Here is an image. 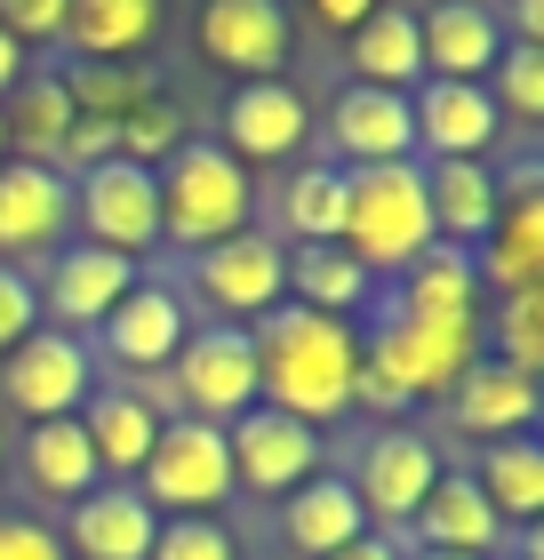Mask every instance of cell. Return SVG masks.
<instances>
[{"label": "cell", "mask_w": 544, "mask_h": 560, "mask_svg": "<svg viewBox=\"0 0 544 560\" xmlns=\"http://www.w3.org/2000/svg\"><path fill=\"white\" fill-rule=\"evenodd\" d=\"M328 144L345 168H384V161H417V120H408L401 89H369L352 81L328 105Z\"/></svg>", "instance_id": "obj_17"}, {"label": "cell", "mask_w": 544, "mask_h": 560, "mask_svg": "<svg viewBox=\"0 0 544 560\" xmlns=\"http://www.w3.org/2000/svg\"><path fill=\"white\" fill-rule=\"evenodd\" d=\"M497 24H512L505 40H521V48H544V0H512V9H505Z\"/></svg>", "instance_id": "obj_44"}, {"label": "cell", "mask_w": 544, "mask_h": 560, "mask_svg": "<svg viewBox=\"0 0 544 560\" xmlns=\"http://www.w3.org/2000/svg\"><path fill=\"white\" fill-rule=\"evenodd\" d=\"M176 400H185V417L200 424H232L241 409H256V345H248V328H193L185 352H176Z\"/></svg>", "instance_id": "obj_8"}, {"label": "cell", "mask_w": 544, "mask_h": 560, "mask_svg": "<svg viewBox=\"0 0 544 560\" xmlns=\"http://www.w3.org/2000/svg\"><path fill=\"white\" fill-rule=\"evenodd\" d=\"M72 224L89 233V248H113V257H137V248L161 241V209H152V168L137 161H96L89 176H72Z\"/></svg>", "instance_id": "obj_10"}, {"label": "cell", "mask_w": 544, "mask_h": 560, "mask_svg": "<svg viewBox=\"0 0 544 560\" xmlns=\"http://www.w3.org/2000/svg\"><path fill=\"white\" fill-rule=\"evenodd\" d=\"M152 209H161V241L176 248H217L232 233H248V209H256V185L248 168L232 161L224 144H176L161 168H152Z\"/></svg>", "instance_id": "obj_2"}, {"label": "cell", "mask_w": 544, "mask_h": 560, "mask_svg": "<svg viewBox=\"0 0 544 560\" xmlns=\"http://www.w3.org/2000/svg\"><path fill=\"white\" fill-rule=\"evenodd\" d=\"M256 345V400L297 424H328L352 409V369H360V337L352 320L304 313V304H273L265 320H248Z\"/></svg>", "instance_id": "obj_1"}, {"label": "cell", "mask_w": 544, "mask_h": 560, "mask_svg": "<svg viewBox=\"0 0 544 560\" xmlns=\"http://www.w3.org/2000/svg\"><path fill=\"white\" fill-rule=\"evenodd\" d=\"M473 272L497 296L536 289V272H544V176H536V161H521L512 176H497V224H488Z\"/></svg>", "instance_id": "obj_13"}, {"label": "cell", "mask_w": 544, "mask_h": 560, "mask_svg": "<svg viewBox=\"0 0 544 560\" xmlns=\"http://www.w3.org/2000/svg\"><path fill=\"white\" fill-rule=\"evenodd\" d=\"M393 313L408 320H432V328H473L481 320V272L464 248H425L417 265L401 272V296H393Z\"/></svg>", "instance_id": "obj_25"}, {"label": "cell", "mask_w": 544, "mask_h": 560, "mask_svg": "<svg viewBox=\"0 0 544 560\" xmlns=\"http://www.w3.org/2000/svg\"><path fill=\"white\" fill-rule=\"evenodd\" d=\"M0 465H9V441H0Z\"/></svg>", "instance_id": "obj_49"}, {"label": "cell", "mask_w": 544, "mask_h": 560, "mask_svg": "<svg viewBox=\"0 0 544 560\" xmlns=\"http://www.w3.org/2000/svg\"><path fill=\"white\" fill-rule=\"evenodd\" d=\"M16 81H24V48H16L9 33H0V96H9Z\"/></svg>", "instance_id": "obj_46"}, {"label": "cell", "mask_w": 544, "mask_h": 560, "mask_svg": "<svg viewBox=\"0 0 544 560\" xmlns=\"http://www.w3.org/2000/svg\"><path fill=\"white\" fill-rule=\"evenodd\" d=\"M352 72L369 89H401L408 81H425V48H417V16L408 9H369L352 24Z\"/></svg>", "instance_id": "obj_32"}, {"label": "cell", "mask_w": 544, "mask_h": 560, "mask_svg": "<svg viewBox=\"0 0 544 560\" xmlns=\"http://www.w3.org/2000/svg\"><path fill=\"white\" fill-rule=\"evenodd\" d=\"M65 129H72V105H65L57 72H33V81H16L9 96H0V137H9V161L57 168Z\"/></svg>", "instance_id": "obj_28"}, {"label": "cell", "mask_w": 544, "mask_h": 560, "mask_svg": "<svg viewBox=\"0 0 544 560\" xmlns=\"http://www.w3.org/2000/svg\"><path fill=\"white\" fill-rule=\"evenodd\" d=\"M0 161H9V137H0Z\"/></svg>", "instance_id": "obj_48"}, {"label": "cell", "mask_w": 544, "mask_h": 560, "mask_svg": "<svg viewBox=\"0 0 544 560\" xmlns=\"http://www.w3.org/2000/svg\"><path fill=\"white\" fill-rule=\"evenodd\" d=\"M81 432H89L96 472H137L144 456H152V441H161V409L137 400L128 385H96L81 400Z\"/></svg>", "instance_id": "obj_26"}, {"label": "cell", "mask_w": 544, "mask_h": 560, "mask_svg": "<svg viewBox=\"0 0 544 560\" xmlns=\"http://www.w3.org/2000/svg\"><path fill=\"white\" fill-rule=\"evenodd\" d=\"M193 40L217 72H241V81H273V72L289 65V48H297L280 0H200Z\"/></svg>", "instance_id": "obj_12"}, {"label": "cell", "mask_w": 544, "mask_h": 560, "mask_svg": "<svg viewBox=\"0 0 544 560\" xmlns=\"http://www.w3.org/2000/svg\"><path fill=\"white\" fill-rule=\"evenodd\" d=\"M488 361H505L521 376L544 369V289H512L497 304V352H488Z\"/></svg>", "instance_id": "obj_38"}, {"label": "cell", "mask_w": 544, "mask_h": 560, "mask_svg": "<svg viewBox=\"0 0 544 560\" xmlns=\"http://www.w3.org/2000/svg\"><path fill=\"white\" fill-rule=\"evenodd\" d=\"M417 560H464V552H417Z\"/></svg>", "instance_id": "obj_47"}, {"label": "cell", "mask_w": 544, "mask_h": 560, "mask_svg": "<svg viewBox=\"0 0 544 560\" xmlns=\"http://www.w3.org/2000/svg\"><path fill=\"white\" fill-rule=\"evenodd\" d=\"M152 33H161V0H65V40L89 65L137 57L152 48Z\"/></svg>", "instance_id": "obj_27"}, {"label": "cell", "mask_w": 544, "mask_h": 560, "mask_svg": "<svg viewBox=\"0 0 544 560\" xmlns=\"http://www.w3.org/2000/svg\"><path fill=\"white\" fill-rule=\"evenodd\" d=\"M57 89H65L72 120H120L137 96H152L144 72H128V65H89V57H72V65L57 72Z\"/></svg>", "instance_id": "obj_35"}, {"label": "cell", "mask_w": 544, "mask_h": 560, "mask_svg": "<svg viewBox=\"0 0 544 560\" xmlns=\"http://www.w3.org/2000/svg\"><path fill=\"white\" fill-rule=\"evenodd\" d=\"M313 9H321V16L336 24V33H352V24H360V16H369V9H377V0H313Z\"/></svg>", "instance_id": "obj_45"}, {"label": "cell", "mask_w": 544, "mask_h": 560, "mask_svg": "<svg viewBox=\"0 0 544 560\" xmlns=\"http://www.w3.org/2000/svg\"><path fill=\"white\" fill-rule=\"evenodd\" d=\"M289 233H297V248L345 241V168L336 161H304L289 176Z\"/></svg>", "instance_id": "obj_34"}, {"label": "cell", "mask_w": 544, "mask_h": 560, "mask_svg": "<svg viewBox=\"0 0 544 560\" xmlns=\"http://www.w3.org/2000/svg\"><path fill=\"white\" fill-rule=\"evenodd\" d=\"M0 393L16 400L24 424L81 417V400L96 393V361H89L81 337H65V328H33V337H16L9 361H0Z\"/></svg>", "instance_id": "obj_6"}, {"label": "cell", "mask_w": 544, "mask_h": 560, "mask_svg": "<svg viewBox=\"0 0 544 560\" xmlns=\"http://www.w3.org/2000/svg\"><path fill=\"white\" fill-rule=\"evenodd\" d=\"M473 480H481V497L497 504L505 528H529L544 513V448H536V432H521V441H488Z\"/></svg>", "instance_id": "obj_33"}, {"label": "cell", "mask_w": 544, "mask_h": 560, "mask_svg": "<svg viewBox=\"0 0 544 560\" xmlns=\"http://www.w3.org/2000/svg\"><path fill=\"white\" fill-rule=\"evenodd\" d=\"M137 280H144L137 257H113V248H89L81 241V248H65V257L48 265V313H57L65 337H72V328H96L128 289H137Z\"/></svg>", "instance_id": "obj_23"}, {"label": "cell", "mask_w": 544, "mask_h": 560, "mask_svg": "<svg viewBox=\"0 0 544 560\" xmlns=\"http://www.w3.org/2000/svg\"><path fill=\"white\" fill-rule=\"evenodd\" d=\"M0 560H65V545L33 513H0Z\"/></svg>", "instance_id": "obj_42"}, {"label": "cell", "mask_w": 544, "mask_h": 560, "mask_svg": "<svg viewBox=\"0 0 544 560\" xmlns=\"http://www.w3.org/2000/svg\"><path fill=\"white\" fill-rule=\"evenodd\" d=\"M144 560H241V545H232V528L217 513H185V521L152 528V552Z\"/></svg>", "instance_id": "obj_39"}, {"label": "cell", "mask_w": 544, "mask_h": 560, "mask_svg": "<svg viewBox=\"0 0 544 560\" xmlns=\"http://www.w3.org/2000/svg\"><path fill=\"white\" fill-rule=\"evenodd\" d=\"M65 224H72V176L33 168V161H0V248L9 257L57 248Z\"/></svg>", "instance_id": "obj_21"}, {"label": "cell", "mask_w": 544, "mask_h": 560, "mask_svg": "<svg viewBox=\"0 0 544 560\" xmlns=\"http://www.w3.org/2000/svg\"><path fill=\"white\" fill-rule=\"evenodd\" d=\"M536 376H521V369H505V361H481L449 385V417L473 432V441L488 448V441H521V432H536Z\"/></svg>", "instance_id": "obj_19"}, {"label": "cell", "mask_w": 544, "mask_h": 560, "mask_svg": "<svg viewBox=\"0 0 544 560\" xmlns=\"http://www.w3.org/2000/svg\"><path fill=\"white\" fill-rule=\"evenodd\" d=\"M473 361H481L473 328H432V320H408V313H384L369 337H360V369H369L401 409L408 400H449V385Z\"/></svg>", "instance_id": "obj_4"}, {"label": "cell", "mask_w": 544, "mask_h": 560, "mask_svg": "<svg viewBox=\"0 0 544 560\" xmlns=\"http://www.w3.org/2000/svg\"><path fill=\"white\" fill-rule=\"evenodd\" d=\"M24 472H33L40 497H65V504H81L96 480H105V472H96V456H89L81 417H48V424L24 432Z\"/></svg>", "instance_id": "obj_31"}, {"label": "cell", "mask_w": 544, "mask_h": 560, "mask_svg": "<svg viewBox=\"0 0 544 560\" xmlns=\"http://www.w3.org/2000/svg\"><path fill=\"white\" fill-rule=\"evenodd\" d=\"M113 137H120V161H137V168H161L176 144H185V113L169 105V96H137L120 120H113Z\"/></svg>", "instance_id": "obj_36"}, {"label": "cell", "mask_w": 544, "mask_h": 560, "mask_svg": "<svg viewBox=\"0 0 544 560\" xmlns=\"http://www.w3.org/2000/svg\"><path fill=\"white\" fill-rule=\"evenodd\" d=\"M417 537L425 552H464V560H497L512 545V528L497 521V504L481 497L473 472H440L432 497L417 504Z\"/></svg>", "instance_id": "obj_20"}, {"label": "cell", "mask_w": 544, "mask_h": 560, "mask_svg": "<svg viewBox=\"0 0 544 560\" xmlns=\"http://www.w3.org/2000/svg\"><path fill=\"white\" fill-rule=\"evenodd\" d=\"M193 289L232 328L265 320L273 304H289V248H280L273 233H232V241H217V248L193 257Z\"/></svg>", "instance_id": "obj_7"}, {"label": "cell", "mask_w": 544, "mask_h": 560, "mask_svg": "<svg viewBox=\"0 0 544 560\" xmlns=\"http://www.w3.org/2000/svg\"><path fill=\"white\" fill-rule=\"evenodd\" d=\"M96 337H105V352L120 369H137V376H161L176 352H185L193 337V320H185V296L169 289V280H137L105 320H96Z\"/></svg>", "instance_id": "obj_14"}, {"label": "cell", "mask_w": 544, "mask_h": 560, "mask_svg": "<svg viewBox=\"0 0 544 560\" xmlns=\"http://www.w3.org/2000/svg\"><path fill=\"white\" fill-rule=\"evenodd\" d=\"M425 209L440 248H481L497 224V168L488 161H425Z\"/></svg>", "instance_id": "obj_24"}, {"label": "cell", "mask_w": 544, "mask_h": 560, "mask_svg": "<svg viewBox=\"0 0 544 560\" xmlns=\"http://www.w3.org/2000/svg\"><path fill=\"white\" fill-rule=\"evenodd\" d=\"M377 272L352 257L345 241H321V248H297L289 257V304H304V313H328V320H352L360 304H369Z\"/></svg>", "instance_id": "obj_29"}, {"label": "cell", "mask_w": 544, "mask_h": 560, "mask_svg": "<svg viewBox=\"0 0 544 560\" xmlns=\"http://www.w3.org/2000/svg\"><path fill=\"white\" fill-rule=\"evenodd\" d=\"M408 120H417V152L425 161H488L505 113L488 105L481 81H425L408 96Z\"/></svg>", "instance_id": "obj_16"}, {"label": "cell", "mask_w": 544, "mask_h": 560, "mask_svg": "<svg viewBox=\"0 0 544 560\" xmlns=\"http://www.w3.org/2000/svg\"><path fill=\"white\" fill-rule=\"evenodd\" d=\"M488 105L512 113V120H544V48H521V40H505V57L488 65Z\"/></svg>", "instance_id": "obj_37"}, {"label": "cell", "mask_w": 544, "mask_h": 560, "mask_svg": "<svg viewBox=\"0 0 544 560\" xmlns=\"http://www.w3.org/2000/svg\"><path fill=\"white\" fill-rule=\"evenodd\" d=\"M33 328H40V296H33V280L0 257V361H9V345L33 337Z\"/></svg>", "instance_id": "obj_40"}, {"label": "cell", "mask_w": 544, "mask_h": 560, "mask_svg": "<svg viewBox=\"0 0 544 560\" xmlns=\"http://www.w3.org/2000/svg\"><path fill=\"white\" fill-rule=\"evenodd\" d=\"M497 560H512V552H497Z\"/></svg>", "instance_id": "obj_50"}, {"label": "cell", "mask_w": 544, "mask_h": 560, "mask_svg": "<svg viewBox=\"0 0 544 560\" xmlns=\"http://www.w3.org/2000/svg\"><path fill=\"white\" fill-rule=\"evenodd\" d=\"M224 456H232V489H256V497H289L321 472V432L280 417V409H241L224 424Z\"/></svg>", "instance_id": "obj_9"}, {"label": "cell", "mask_w": 544, "mask_h": 560, "mask_svg": "<svg viewBox=\"0 0 544 560\" xmlns=\"http://www.w3.org/2000/svg\"><path fill=\"white\" fill-rule=\"evenodd\" d=\"M0 33H9L16 48L24 40H65V0H0Z\"/></svg>", "instance_id": "obj_41"}, {"label": "cell", "mask_w": 544, "mask_h": 560, "mask_svg": "<svg viewBox=\"0 0 544 560\" xmlns=\"http://www.w3.org/2000/svg\"><path fill=\"white\" fill-rule=\"evenodd\" d=\"M304 137H313V113H304V96L289 81H241L224 96V152L241 168L256 161H289V152H304Z\"/></svg>", "instance_id": "obj_15"}, {"label": "cell", "mask_w": 544, "mask_h": 560, "mask_svg": "<svg viewBox=\"0 0 544 560\" xmlns=\"http://www.w3.org/2000/svg\"><path fill=\"white\" fill-rule=\"evenodd\" d=\"M345 248L369 272H408L432 248V209H425L417 161L345 168Z\"/></svg>", "instance_id": "obj_3"}, {"label": "cell", "mask_w": 544, "mask_h": 560, "mask_svg": "<svg viewBox=\"0 0 544 560\" xmlns=\"http://www.w3.org/2000/svg\"><path fill=\"white\" fill-rule=\"evenodd\" d=\"M440 472H449V465H440L432 432H417V424H384L377 441L360 448V465H352V497H360V513H369V521L401 528V521H417V504L432 497Z\"/></svg>", "instance_id": "obj_11"}, {"label": "cell", "mask_w": 544, "mask_h": 560, "mask_svg": "<svg viewBox=\"0 0 544 560\" xmlns=\"http://www.w3.org/2000/svg\"><path fill=\"white\" fill-rule=\"evenodd\" d=\"M152 528L161 513L128 489V480H96V489L65 513V560H144L152 552Z\"/></svg>", "instance_id": "obj_18"}, {"label": "cell", "mask_w": 544, "mask_h": 560, "mask_svg": "<svg viewBox=\"0 0 544 560\" xmlns=\"http://www.w3.org/2000/svg\"><path fill=\"white\" fill-rule=\"evenodd\" d=\"M328 560H408V545H401V528H369V537H352L345 552H328Z\"/></svg>", "instance_id": "obj_43"}, {"label": "cell", "mask_w": 544, "mask_h": 560, "mask_svg": "<svg viewBox=\"0 0 544 560\" xmlns=\"http://www.w3.org/2000/svg\"><path fill=\"white\" fill-rule=\"evenodd\" d=\"M152 513L185 521V513H217L232 497V456H224V424H200V417H161V441L128 480Z\"/></svg>", "instance_id": "obj_5"}, {"label": "cell", "mask_w": 544, "mask_h": 560, "mask_svg": "<svg viewBox=\"0 0 544 560\" xmlns=\"http://www.w3.org/2000/svg\"><path fill=\"white\" fill-rule=\"evenodd\" d=\"M417 48L425 72H440V81H488V65L505 57V24L481 0H440L417 16Z\"/></svg>", "instance_id": "obj_22"}, {"label": "cell", "mask_w": 544, "mask_h": 560, "mask_svg": "<svg viewBox=\"0 0 544 560\" xmlns=\"http://www.w3.org/2000/svg\"><path fill=\"white\" fill-rule=\"evenodd\" d=\"M352 537H369V513H360V497H352V480H336V472H313L304 489H289V545L297 552H345Z\"/></svg>", "instance_id": "obj_30"}]
</instances>
